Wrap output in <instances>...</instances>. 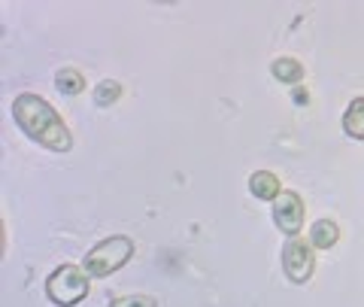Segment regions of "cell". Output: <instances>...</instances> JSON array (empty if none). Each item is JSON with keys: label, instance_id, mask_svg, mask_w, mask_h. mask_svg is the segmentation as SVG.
Instances as JSON below:
<instances>
[{"label": "cell", "instance_id": "7a4b0ae2", "mask_svg": "<svg viewBox=\"0 0 364 307\" xmlns=\"http://www.w3.org/2000/svg\"><path fill=\"white\" fill-rule=\"evenodd\" d=\"M88 280H91V274L82 265H61L46 280V295L58 307H73L88 295V286H91Z\"/></svg>", "mask_w": 364, "mask_h": 307}, {"label": "cell", "instance_id": "7c38bea8", "mask_svg": "<svg viewBox=\"0 0 364 307\" xmlns=\"http://www.w3.org/2000/svg\"><path fill=\"white\" fill-rule=\"evenodd\" d=\"M109 307H158V298H152V295H122V298L109 301Z\"/></svg>", "mask_w": 364, "mask_h": 307}, {"label": "cell", "instance_id": "30bf717a", "mask_svg": "<svg viewBox=\"0 0 364 307\" xmlns=\"http://www.w3.org/2000/svg\"><path fill=\"white\" fill-rule=\"evenodd\" d=\"M55 83H58V88H61V92H67V95L85 92V76L79 71H73V67H64V71L55 76Z\"/></svg>", "mask_w": 364, "mask_h": 307}, {"label": "cell", "instance_id": "9c48e42d", "mask_svg": "<svg viewBox=\"0 0 364 307\" xmlns=\"http://www.w3.org/2000/svg\"><path fill=\"white\" fill-rule=\"evenodd\" d=\"M270 71H273V76H277L279 83H298V79L304 76V64H298L294 58H277Z\"/></svg>", "mask_w": 364, "mask_h": 307}, {"label": "cell", "instance_id": "5b68a950", "mask_svg": "<svg viewBox=\"0 0 364 307\" xmlns=\"http://www.w3.org/2000/svg\"><path fill=\"white\" fill-rule=\"evenodd\" d=\"M304 201L294 192H282V195L273 201V222L279 225L282 234H298L304 229Z\"/></svg>", "mask_w": 364, "mask_h": 307}, {"label": "cell", "instance_id": "277c9868", "mask_svg": "<svg viewBox=\"0 0 364 307\" xmlns=\"http://www.w3.org/2000/svg\"><path fill=\"white\" fill-rule=\"evenodd\" d=\"M313 268H316V259H313V244L310 241H301V237H291L282 249V271L291 283H306L313 277Z\"/></svg>", "mask_w": 364, "mask_h": 307}, {"label": "cell", "instance_id": "8992f818", "mask_svg": "<svg viewBox=\"0 0 364 307\" xmlns=\"http://www.w3.org/2000/svg\"><path fill=\"white\" fill-rule=\"evenodd\" d=\"M249 192H252L255 198H261V201H277L282 195L279 177L270 174V170H255V174L249 177Z\"/></svg>", "mask_w": 364, "mask_h": 307}, {"label": "cell", "instance_id": "52a82bcc", "mask_svg": "<svg viewBox=\"0 0 364 307\" xmlns=\"http://www.w3.org/2000/svg\"><path fill=\"white\" fill-rule=\"evenodd\" d=\"M337 241H340L337 222H331V219H318V222H313V229H310V244H313L316 249H331Z\"/></svg>", "mask_w": 364, "mask_h": 307}, {"label": "cell", "instance_id": "ba28073f", "mask_svg": "<svg viewBox=\"0 0 364 307\" xmlns=\"http://www.w3.org/2000/svg\"><path fill=\"white\" fill-rule=\"evenodd\" d=\"M343 131L349 134V137L364 140V98L352 100V104L346 107V113H343Z\"/></svg>", "mask_w": 364, "mask_h": 307}, {"label": "cell", "instance_id": "8fae6325", "mask_svg": "<svg viewBox=\"0 0 364 307\" xmlns=\"http://www.w3.org/2000/svg\"><path fill=\"white\" fill-rule=\"evenodd\" d=\"M119 95H122V85L112 83V79H104V83L97 85V92H95V100L100 107H107V104H112V100H119Z\"/></svg>", "mask_w": 364, "mask_h": 307}, {"label": "cell", "instance_id": "6da1fadb", "mask_svg": "<svg viewBox=\"0 0 364 307\" xmlns=\"http://www.w3.org/2000/svg\"><path fill=\"white\" fill-rule=\"evenodd\" d=\"M13 116L18 122V128L28 134L31 140H37L40 146L52 152H67L70 150V131L67 125L61 122V116L52 110L49 100H43L40 95H18L13 100Z\"/></svg>", "mask_w": 364, "mask_h": 307}, {"label": "cell", "instance_id": "3957f363", "mask_svg": "<svg viewBox=\"0 0 364 307\" xmlns=\"http://www.w3.org/2000/svg\"><path fill=\"white\" fill-rule=\"evenodd\" d=\"M134 256V241L124 234H112L107 241H100L91 253L85 256V271L91 277H109L119 268L128 265V259Z\"/></svg>", "mask_w": 364, "mask_h": 307}]
</instances>
